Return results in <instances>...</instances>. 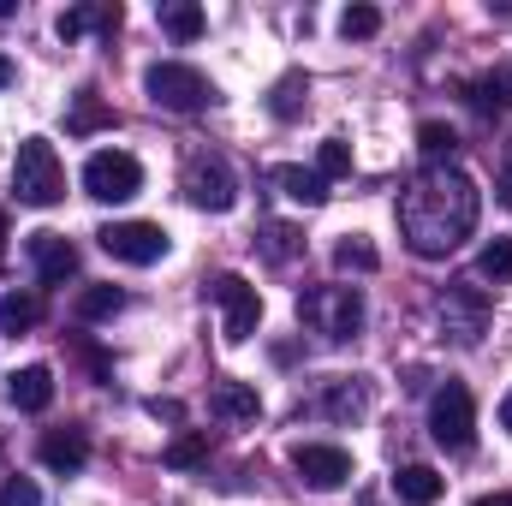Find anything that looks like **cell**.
I'll return each instance as SVG.
<instances>
[{
	"label": "cell",
	"instance_id": "obj_1",
	"mask_svg": "<svg viewBox=\"0 0 512 506\" xmlns=\"http://www.w3.org/2000/svg\"><path fill=\"white\" fill-rule=\"evenodd\" d=\"M483 215V191L465 167H423L399 197V233L417 256H453Z\"/></svg>",
	"mask_w": 512,
	"mask_h": 506
},
{
	"label": "cell",
	"instance_id": "obj_2",
	"mask_svg": "<svg viewBox=\"0 0 512 506\" xmlns=\"http://www.w3.org/2000/svg\"><path fill=\"white\" fill-rule=\"evenodd\" d=\"M298 322H304L316 340L346 346V340H358V328H364V292H358V286H310V292H298Z\"/></svg>",
	"mask_w": 512,
	"mask_h": 506
},
{
	"label": "cell",
	"instance_id": "obj_3",
	"mask_svg": "<svg viewBox=\"0 0 512 506\" xmlns=\"http://www.w3.org/2000/svg\"><path fill=\"white\" fill-rule=\"evenodd\" d=\"M12 197L30 203V209H54L66 197V167H60V149L48 137H24L18 155H12Z\"/></svg>",
	"mask_w": 512,
	"mask_h": 506
},
{
	"label": "cell",
	"instance_id": "obj_4",
	"mask_svg": "<svg viewBox=\"0 0 512 506\" xmlns=\"http://www.w3.org/2000/svg\"><path fill=\"white\" fill-rule=\"evenodd\" d=\"M143 90H149L155 108H173V114H197V108L215 102V84L197 66H185V60H155L143 72Z\"/></svg>",
	"mask_w": 512,
	"mask_h": 506
},
{
	"label": "cell",
	"instance_id": "obj_5",
	"mask_svg": "<svg viewBox=\"0 0 512 506\" xmlns=\"http://www.w3.org/2000/svg\"><path fill=\"white\" fill-rule=\"evenodd\" d=\"M179 191H185V203H191V209H203V215H227V209L239 203V185H233V167H227L221 155H209V149H197V155H185V173H179Z\"/></svg>",
	"mask_w": 512,
	"mask_h": 506
},
{
	"label": "cell",
	"instance_id": "obj_6",
	"mask_svg": "<svg viewBox=\"0 0 512 506\" xmlns=\"http://www.w3.org/2000/svg\"><path fill=\"white\" fill-rule=\"evenodd\" d=\"M429 435L447 453H471V441H477V405H471V387L465 381H447L429 399Z\"/></svg>",
	"mask_w": 512,
	"mask_h": 506
},
{
	"label": "cell",
	"instance_id": "obj_7",
	"mask_svg": "<svg viewBox=\"0 0 512 506\" xmlns=\"http://www.w3.org/2000/svg\"><path fill=\"white\" fill-rule=\"evenodd\" d=\"M435 310H441V328H447L459 346H477V340L489 334V310H495V304H489V292H483L477 280H453Z\"/></svg>",
	"mask_w": 512,
	"mask_h": 506
},
{
	"label": "cell",
	"instance_id": "obj_8",
	"mask_svg": "<svg viewBox=\"0 0 512 506\" xmlns=\"http://www.w3.org/2000/svg\"><path fill=\"white\" fill-rule=\"evenodd\" d=\"M84 191H90L96 203H131V197L143 191L137 155H126V149H96V155L84 161Z\"/></svg>",
	"mask_w": 512,
	"mask_h": 506
},
{
	"label": "cell",
	"instance_id": "obj_9",
	"mask_svg": "<svg viewBox=\"0 0 512 506\" xmlns=\"http://www.w3.org/2000/svg\"><path fill=\"white\" fill-rule=\"evenodd\" d=\"M209 298L221 304V334L233 346H245L256 334V322H262V292H256L245 274H215L209 280Z\"/></svg>",
	"mask_w": 512,
	"mask_h": 506
},
{
	"label": "cell",
	"instance_id": "obj_10",
	"mask_svg": "<svg viewBox=\"0 0 512 506\" xmlns=\"http://www.w3.org/2000/svg\"><path fill=\"white\" fill-rule=\"evenodd\" d=\"M96 239H102V251L114 256V262H126V268H149V262L167 256V227H155V221H108Z\"/></svg>",
	"mask_w": 512,
	"mask_h": 506
},
{
	"label": "cell",
	"instance_id": "obj_11",
	"mask_svg": "<svg viewBox=\"0 0 512 506\" xmlns=\"http://www.w3.org/2000/svg\"><path fill=\"white\" fill-rule=\"evenodd\" d=\"M292 471H298V483H304V489L334 495V489H346V483H352V453H346V447H334V441H304V447H292Z\"/></svg>",
	"mask_w": 512,
	"mask_h": 506
},
{
	"label": "cell",
	"instance_id": "obj_12",
	"mask_svg": "<svg viewBox=\"0 0 512 506\" xmlns=\"http://www.w3.org/2000/svg\"><path fill=\"white\" fill-rule=\"evenodd\" d=\"M370 381L364 376H328L310 399V417H328V423H364L370 417Z\"/></svg>",
	"mask_w": 512,
	"mask_h": 506
},
{
	"label": "cell",
	"instance_id": "obj_13",
	"mask_svg": "<svg viewBox=\"0 0 512 506\" xmlns=\"http://www.w3.org/2000/svg\"><path fill=\"white\" fill-rule=\"evenodd\" d=\"M30 262H36L42 286H66L78 274V245L66 233H30Z\"/></svg>",
	"mask_w": 512,
	"mask_h": 506
},
{
	"label": "cell",
	"instance_id": "obj_14",
	"mask_svg": "<svg viewBox=\"0 0 512 506\" xmlns=\"http://www.w3.org/2000/svg\"><path fill=\"white\" fill-rule=\"evenodd\" d=\"M36 459H42L54 477H78V471L90 465V435H84V429H48L42 447H36Z\"/></svg>",
	"mask_w": 512,
	"mask_h": 506
},
{
	"label": "cell",
	"instance_id": "obj_15",
	"mask_svg": "<svg viewBox=\"0 0 512 506\" xmlns=\"http://www.w3.org/2000/svg\"><path fill=\"white\" fill-rule=\"evenodd\" d=\"M6 399H12L18 411H48V405H54V370H48V364L12 370V376H6Z\"/></svg>",
	"mask_w": 512,
	"mask_h": 506
},
{
	"label": "cell",
	"instance_id": "obj_16",
	"mask_svg": "<svg viewBox=\"0 0 512 506\" xmlns=\"http://www.w3.org/2000/svg\"><path fill=\"white\" fill-rule=\"evenodd\" d=\"M393 495H399V506H435L447 495V477L429 471V465H399L393 471Z\"/></svg>",
	"mask_w": 512,
	"mask_h": 506
},
{
	"label": "cell",
	"instance_id": "obj_17",
	"mask_svg": "<svg viewBox=\"0 0 512 506\" xmlns=\"http://www.w3.org/2000/svg\"><path fill=\"white\" fill-rule=\"evenodd\" d=\"M268 179L280 185V197H292V203H304V209H322V203H328V179H322L316 167H292V161H286V167H274Z\"/></svg>",
	"mask_w": 512,
	"mask_h": 506
},
{
	"label": "cell",
	"instance_id": "obj_18",
	"mask_svg": "<svg viewBox=\"0 0 512 506\" xmlns=\"http://www.w3.org/2000/svg\"><path fill=\"white\" fill-rule=\"evenodd\" d=\"M84 30L114 36L120 30V6H72V12H60V42H78Z\"/></svg>",
	"mask_w": 512,
	"mask_h": 506
},
{
	"label": "cell",
	"instance_id": "obj_19",
	"mask_svg": "<svg viewBox=\"0 0 512 506\" xmlns=\"http://www.w3.org/2000/svg\"><path fill=\"white\" fill-rule=\"evenodd\" d=\"M215 411L233 417V423H256V417H262V399H256L251 381H221V387H215Z\"/></svg>",
	"mask_w": 512,
	"mask_h": 506
},
{
	"label": "cell",
	"instance_id": "obj_20",
	"mask_svg": "<svg viewBox=\"0 0 512 506\" xmlns=\"http://www.w3.org/2000/svg\"><path fill=\"white\" fill-rule=\"evenodd\" d=\"M42 322V298L36 292H6L0 298V334H30Z\"/></svg>",
	"mask_w": 512,
	"mask_h": 506
},
{
	"label": "cell",
	"instance_id": "obj_21",
	"mask_svg": "<svg viewBox=\"0 0 512 506\" xmlns=\"http://www.w3.org/2000/svg\"><path fill=\"white\" fill-rule=\"evenodd\" d=\"M417 149H423V161H429V167H453L459 131L441 126V120H423V126H417Z\"/></svg>",
	"mask_w": 512,
	"mask_h": 506
},
{
	"label": "cell",
	"instance_id": "obj_22",
	"mask_svg": "<svg viewBox=\"0 0 512 506\" xmlns=\"http://www.w3.org/2000/svg\"><path fill=\"white\" fill-rule=\"evenodd\" d=\"M334 268H346V274H376V268H382V251H376L364 233H346V239L334 245Z\"/></svg>",
	"mask_w": 512,
	"mask_h": 506
},
{
	"label": "cell",
	"instance_id": "obj_23",
	"mask_svg": "<svg viewBox=\"0 0 512 506\" xmlns=\"http://www.w3.org/2000/svg\"><path fill=\"white\" fill-rule=\"evenodd\" d=\"M161 30H167L173 42H197V36H203V6H191V0H167V6H161Z\"/></svg>",
	"mask_w": 512,
	"mask_h": 506
},
{
	"label": "cell",
	"instance_id": "obj_24",
	"mask_svg": "<svg viewBox=\"0 0 512 506\" xmlns=\"http://www.w3.org/2000/svg\"><path fill=\"white\" fill-rule=\"evenodd\" d=\"M126 310V292L120 286H84L78 292V322H108Z\"/></svg>",
	"mask_w": 512,
	"mask_h": 506
},
{
	"label": "cell",
	"instance_id": "obj_25",
	"mask_svg": "<svg viewBox=\"0 0 512 506\" xmlns=\"http://www.w3.org/2000/svg\"><path fill=\"white\" fill-rule=\"evenodd\" d=\"M161 459H167L173 471H197V465L209 459V429H185V435H173Z\"/></svg>",
	"mask_w": 512,
	"mask_h": 506
},
{
	"label": "cell",
	"instance_id": "obj_26",
	"mask_svg": "<svg viewBox=\"0 0 512 506\" xmlns=\"http://www.w3.org/2000/svg\"><path fill=\"white\" fill-rule=\"evenodd\" d=\"M304 102H310V78H304V72H286V78L274 84V102H268V108H274V120H298Z\"/></svg>",
	"mask_w": 512,
	"mask_h": 506
},
{
	"label": "cell",
	"instance_id": "obj_27",
	"mask_svg": "<svg viewBox=\"0 0 512 506\" xmlns=\"http://www.w3.org/2000/svg\"><path fill=\"white\" fill-rule=\"evenodd\" d=\"M256 245H262V256H268V262H292V256L304 251V239H298V227H286V221H268Z\"/></svg>",
	"mask_w": 512,
	"mask_h": 506
},
{
	"label": "cell",
	"instance_id": "obj_28",
	"mask_svg": "<svg viewBox=\"0 0 512 506\" xmlns=\"http://www.w3.org/2000/svg\"><path fill=\"white\" fill-rule=\"evenodd\" d=\"M477 280H495V286H507V280H512V239L483 245V256H477Z\"/></svg>",
	"mask_w": 512,
	"mask_h": 506
},
{
	"label": "cell",
	"instance_id": "obj_29",
	"mask_svg": "<svg viewBox=\"0 0 512 506\" xmlns=\"http://www.w3.org/2000/svg\"><path fill=\"white\" fill-rule=\"evenodd\" d=\"M376 30H382V12H376V6H346V12H340V36H346V42H364V36H376Z\"/></svg>",
	"mask_w": 512,
	"mask_h": 506
},
{
	"label": "cell",
	"instance_id": "obj_30",
	"mask_svg": "<svg viewBox=\"0 0 512 506\" xmlns=\"http://www.w3.org/2000/svg\"><path fill=\"white\" fill-rule=\"evenodd\" d=\"M316 173H322V179H340V173H352V149H346V137H328V143L316 149Z\"/></svg>",
	"mask_w": 512,
	"mask_h": 506
},
{
	"label": "cell",
	"instance_id": "obj_31",
	"mask_svg": "<svg viewBox=\"0 0 512 506\" xmlns=\"http://www.w3.org/2000/svg\"><path fill=\"white\" fill-rule=\"evenodd\" d=\"M477 108H495V102H512V66H501V72H489L483 84H477V96H471Z\"/></svg>",
	"mask_w": 512,
	"mask_h": 506
},
{
	"label": "cell",
	"instance_id": "obj_32",
	"mask_svg": "<svg viewBox=\"0 0 512 506\" xmlns=\"http://www.w3.org/2000/svg\"><path fill=\"white\" fill-rule=\"evenodd\" d=\"M108 120H114V114L84 90V96H78V114H72V131H96V126H108Z\"/></svg>",
	"mask_w": 512,
	"mask_h": 506
},
{
	"label": "cell",
	"instance_id": "obj_33",
	"mask_svg": "<svg viewBox=\"0 0 512 506\" xmlns=\"http://www.w3.org/2000/svg\"><path fill=\"white\" fill-rule=\"evenodd\" d=\"M0 506H42V495H36L30 477H6L0 483Z\"/></svg>",
	"mask_w": 512,
	"mask_h": 506
},
{
	"label": "cell",
	"instance_id": "obj_34",
	"mask_svg": "<svg viewBox=\"0 0 512 506\" xmlns=\"http://www.w3.org/2000/svg\"><path fill=\"white\" fill-rule=\"evenodd\" d=\"M495 197H501V209H512V155L501 161V179H495Z\"/></svg>",
	"mask_w": 512,
	"mask_h": 506
},
{
	"label": "cell",
	"instance_id": "obj_35",
	"mask_svg": "<svg viewBox=\"0 0 512 506\" xmlns=\"http://www.w3.org/2000/svg\"><path fill=\"white\" fill-rule=\"evenodd\" d=\"M149 411L167 417V423H179V399H149Z\"/></svg>",
	"mask_w": 512,
	"mask_h": 506
},
{
	"label": "cell",
	"instance_id": "obj_36",
	"mask_svg": "<svg viewBox=\"0 0 512 506\" xmlns=\"http://www.w3.org/2000/svg\"><path fill=\"white\" fill-rule=\"evenodd\" d=\"M501 429L512 435V387H507V399H501Z\"/></svg>",
	"mask_w": 512,
	"mask_h": 506
},
{
	"label": "cell",
	"instance_id": "obj_37",
	"mask_svg": "<svg viewBox=\"0 0 512 506\" xmlns=\"http://www.w3.org/2000/svg\"><path fill=\"white\" fill-rule=\"evenodd\" d=\"M12 78H18V72H12V60H6V54H0V90H6V84H12Z\"/></svg>",
	"mask_w": 512,
	"mask_h": 506
},
{
	"label": "cell",
	"instance_id": "obj_38",
	"mask_svg": "<svg viewBox=\"0 0 512 506\" xmlns=\"http://www.w3.org/2000/svg\"><path fill=\"white\" fill-rule=\"evenodd\" d=\"M477 506H512V495H507V489H501V495H483V501H477Z\"/></svg>",
	"mask_w": 512,
	"mask_h": 506
},
{
	"label": "cell",
	"instance_id": "obj_39",
	"mask_svg": "<svg viewBox=\"0 0 512 506\" xmlns=\"http://www.w3.org/2000/svg\"><path fill=\"white\" fill-rule=\"evenodd\" d=\"M0 245H6V215H0Z\"/></svg>",
	"mask_w": 512,
	"mask_h": 506
},
{
	"label": "cell",
	"instance_id": "obj_40",
	"mask_svg": "<svg viewBox=\"0 0 512 506\" xmlns=\"http://www.w3.org/2000/svg\"><path fill=\"white\" fill-rule=\"evenodd\" d=\"M364 506H376V501H364Z\"/></svg>",
	"mask_w": 512,
	"mask_h": 506
}]
</instances>
